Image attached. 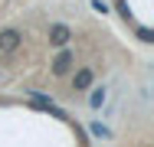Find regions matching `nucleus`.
<instances>
[{
  "mask_svg": "<svg viewBox=\"0 0 154 147\" xmlns=\"http://www.w3.org/2000/svg\"><path fill=\"white\" fill-rule=\"evenodd\" d=\"M49 65H53V75H59V79H62V75H66V72L75 65V52H72V49H62V52L53 59Z\"/></svg>",
  "mask_w": 154,
  "mask_h": 147,
  "instance_id": "2",
  "label": "nucleus"
},
{
  "mask_svg": "<svg viewBox=\"0 0 154 147\" xmlns=\"http://www.w3.org/2000/svg\"><path fill=\"white\" fill-rule=\"evenodd\" d=\"M92 79H95V69L85 65V69H79V72L72 75V88H75V92H85V88L92 85Z\"/></svg>",
  "mask_w": 154,
  "mask_h": 147,
  "instance_id": "3",
  "label": "nucleus"
},
{
  "mask_svg": "<svg viewBox=\"0 0 154 147\" xmlns=\"http://www.w3.org/2000/svg\"><path fill=\"white\" fill-rule=\"evenodd\" d=\"M105 105V88H95V95H92V108H102Z\"/></svg>",
  "mask_w": 154,
  "mask_h": 147,
  "instance_id": "5",
  "label": "nucleus"
},
{
  "mask_svg": "<svg viewBox=\"0 0 154 147\" xmlns=\"http://www.w3.org/2000/svg\"><path fill=\"white\" fill-rule=\"evenodd\" d=\"M20 46V29H3L0 33V52H13Z\"/></svg>",
  "mask_w": 154,
  "mask_h": 147,
  "instance_id": "4",
  "label": "nucleus"
},
{
  "mask_svg": "<svg viewBox=\"0 0 154 147\" xmlns=\"http://www.w3.org/2000/svg\"><path fill=\"white\" fill-rule=\"evenodd\" d=\"M46 36H49V46H56V49H66V46H69V39H72V29L66 26V23H53Z\"/></svg>",
  "mask_w": 154,
  "mask_h": 147,
  "instance_id": "1",
  "label": "nucleus"
}]
</instances>
